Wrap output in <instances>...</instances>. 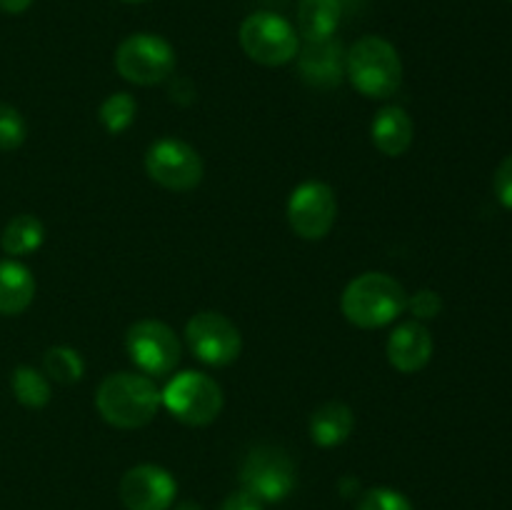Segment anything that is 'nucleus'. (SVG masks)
<instances>
[{"label": "nucleus", "instance_id": "f257e3e1", "mask_svg": "<svg viewBox=\"0 0 512 510\" xmlns=\"http://www.w3.org/2000/svg\"><path fill=\"white\" fill-rule=\"evenodd\" d=\"M163 405L155 380L145 373H110L95 393V408L105 423L120 430L148 425Z\"/></svg>", "mask_w": 512, "mask_h": 510}, {"label": "nucleus", "instance_id": "f03ea898", "mask_svg": "<svg viewBox=\"0 0 512 510\" xmlns=\"http://www.w3.org/2000/svg\"><path fill=\"white\" fill-rule=\"evenodd\" d=\"M345 78L365 98H390L403 85V60L398 48L380 35L355 40L345 55Z\"/></svg>", "mask_w": 512, "mask_h": 510}, {"label": "nucleus", "instance_id": "7ed1b4c3", "mask_svg": "<svg viewBox=\"0 0 512 510\" xmlns=\"http://www.w3.org/2000/svg\"><path fill=\"white\" fill-rule=\"evenodd\" d=\"M340 308L348 323L373 330L390 325L408 310V293L388 273H363L343 290Z\"/></svg>", "mask_w": 512, "mask_h": 510}, {"label": "nucleus", "instance_id": "20e7f679", "mask_svg": "<svg viewBox=\"0 0 512 510\" xmlns=\"http://www.w3.org/2000/svg\"><path fill=\"white\" fill-rule=\"evenodd\" d=\"M238 38L245 55L268 68H280L298 58V30L290 20L278 13H270V10H258V13L248 15L240 25Z\"/></svg>", "mask_w": 512, "mask_h": 510}, {"label": "nucleus", "instance_id": "39448f33", "mask_svg": "<svg viewBox=\"0 0 512 510\" xmlns=\"http://www.w3.org/2000/svg\"><path fill=\"white\" fill-rule=\"evenodd\" d=\"M163 405L185 425L203 428L210 425L223 410V388L210 375L198 370H183L168 380L160 393Z\"/></svg>", "mask_w": 512, "mask_h": 510}, {"label": "nucleus", "instance_id": "423d86ee", "mask_svg": "<svg viewBox=\"0 0 512 510\" xmlns=\"http://www.w3.org/2000/svg\"><path fill=\"white\" fill-rule=\"evenodd\" d=\"M175 48L155 33H133L115 50V70L133 85H158L173 75Z\"/></svg>", "mask_w": 512, "mask_h": 510}, {"label": "nucleus", "instance_id": "0eeeda50", "mask_svg": "<svg viewBox=\"0 0 512 510\" xmlns=\"http://www.w3.org/2000/svg\"><path fill=\"white\" fill-rule=\"evenodd\" d=\"M240 483L260 503H280L298 485L293 458L278 445H255L243 460Z\"/></svg>", "mask_w": 512, "mask_h": 510}, {"label": "nucleus", "instance_id": "6e6552de", "mask_svg": "<svg viewBox=\"0 0 512 510\" xmlns=\"http://www.w3.org/2000/svg\"><path fill=\"white\" fill-rule=\"evenodd\" d=\"M150 180L173 193H188L203 183L205 165L198 150L178 138H160L145 153Z\"/></svg>", "mask_w": 512, "mask_h": 510}, {"label": "nucleus", "instance_id": "1a4fd4ad", "mask_svg": "<svg viewBox=\"0 0 512 510\" xmlns=\"http://www.w3.org/2000/svg\"><path fill=\"white\" fill-rule=\"evenodd\" d=\"M125 348H128L130 360L145 375H155V378L173 373L183 355L175 330L150 318L130 325L128 335H125Z\"/></svg>", "mask_w": 512, "mask_h": 510}, {"label": "nucleus", "instance_id": "9d476101", "mask_svg": "<svg viewBox=\"0 0 512 510\" xmlns=\"http://www.w3.org/2000/svg\"><path fill=\"white\" fill-rule=\"evenodd\" d=\"M185 340H188L195 358L215 365V368L235 363L240 358V350H243L240 330L235 328L233 320L225 318L223 313H215V310L195 313L185 325Z\"/></svg>", "mask_w": 512, "mask_h": 510}, {"label": "nucleus", "instance_id": "9b49d317", "mask_svg": "<svg viewBox=\"0 0 512 510\" xmlns=\"http://www.w3.org/2000/svg\"><path fill=\"white\" fill-rule=\"evenodd\" d=\"M335 218H338V200L328 183L308 180L290 193L288 223L303 240H323L333 230Z\"/></svg>", "mask_w": 512, "mask_h": 510}, {"label": "nucleus", "instance_id": "f8f14e48", "mask_svg": "<svg viewBox=\"0 0 512 510\" xmlns=\"http://www.w3.org/2000/svg\"><path fill=\"white\" fill-rule=\"evenodd\" d=\"M118 490L128 510H170L178 498V480L160 465L143 463L123 475Z\"/></svg>", "mask_w": 512, "mask_h": 510}, {"label": "nucleus", "instance_id": "ddd939ff", "mask_svg": "<svg viewBox=\"0 0 512 510\" xmlns=\"http://www.w3.org/2000/svg\"><path fill=\"white\" fill-rule=\"evenodd\" d=\"M345 45L338 38L313 40L298 50V70L310 88L330 90L345 80Z\"/></svg>", "mask_w": 512, "mask_h": 510}, {"label": "nucleus", "instance_id": "4468645a", "mask_svg": "<svg viewBox=\"0 0 512 510\" xmlns=\"http://www.w3.org/2000/svg\"><path fill=\"white\" fill-rule=\"evenodd\" d=\"M433 335L418 320L400 323L388 338V360L400 373H418L433 358Z\"/></svg>", "mask_w": 512, "mask_h": 510}, {"label": "nucleus", "instance_id": "2eb2a0df", "mask_svg": "<svg viewBox=\"0 0 512 510\" xmlns=\"http://www.w3.org/2000/svg\"><path fill=\"white\" fill-rule=\"evenodd\" d=\"M370 138H373V145L380 153L388 155V158H400L413 145V118L400 105H385L383 110L375 113L373 125H370Z\"/></svg>", "mask_w": 512, "mask_h": 510}, {"label": "nucleus", "instance_id": "dca6fc26", "mask_svg": "<svg viewBox=\"0 0 512 510\" xmlns=\"http://www.w3.org/2000/svg\"><path fill=\"white\" fill-rule=\"evenodd\" d=\"M355 428V413L350 405L340 400L323 403L310 415V438L320 448H335L350 438Z\"/></svg>", "mask_w": 512, "mask_h": 510}, {"label": "nucleus", "instance_id": "f3484780", "mask_svg": "<svg viewBox=\"0 0 512 510\" xmlns=\"http://www.w3.org/2000/svg\"><path fill=\"white\" fill-rule=\"evenodd\" d=\"M35 298V278L18 260H0V315H20Z\"/></svg>", "mask_w": 512, "mask_h": 510}, {"label": "nucleus", "instance_id": "a211bd4d", "mask_svg": "<svg viewBox=\"0 0 512 510\" xmlns=\"http://www.w3.org/2000/svg\"><path fill=\"white\" fill-rule=\"evenodd\" d=\"M340 18H343V0H300L298 35H303L305 43L335 38Z\"/></svg>", "mask_w": 512, "mask_h": 510}, {"label": "nucleus", "instance_id": "6ab92c4d", "mask_svg": "<svg viewBox=\"0 0 512 510\" xmlns=\"http://www.w3.org/2000/svg\"><path fill=\"white\" fill-rule=\"evenodd\" d=\"M45 240V228L35 215H15L13 220H8V225L3 228L0 235V248L10 258H23V255L35 253V250L43 245Z\"/></svg>", "mask_w": 512, "mask_h": 510}, {"label": "nucleus", "instance_id": "aec40b11", "mask_svg": "<svg viewBox=\"0 0 512 510\" xmlns=\"http://www.w3.org/2000/svg\"><path fill=\"white\" fill-rule=\"evenodd\" d=\"M10 388H13L15 400L25 408L40 410L50 403V380L45 378L40 370L30 368V365H18L10 375Z\"/></svg>", "mask_w": 512, "mask_h": 510}, {"label": "nucleus", "instance_id": "412c9836", "mask_svg": "<svg viewBox=\"0 0 512 510\" xmlns=\"http://www.w3.org/2000/svg\"><path fill=\"white\" fill-rule=\"evenodd\" d=\"M43 368H45V375H48L50 380H55V383L73 385L78 383V380H83L85 360L75 348H68V345H55V348L45 350Z\"/></svg>", "mask_w": 512, "mask_h": 510}, {"label": "nucleus", "instance_id": "4be33fe9", "mask_svg": "<svg viewBox=\"0 0 512 510\" xmlns=\"http://www.w3.org/2000/svg\"><path fill=\"white\" fill-rule=\"evenodd\" d=\"M135 113H138L135 98L130 93H123V90H120V93L108 95V98L100 103L98 118L100 125H103L110 135H120L133 125Z\"/></svg>", "mask_w": 512, "mask_h": 510}, {"label": "nucleus", "instance_id": "5701e85b", "mask_svg": "<svg viewBox=\"0 0 512 510\" xmlns=\"http://www.w3.org/2000/svg\"><path fill=\"white\" fill-rule=\"evenodd\" d=\"M28 138V125L18 108L0 103V150H15Z\"/></svg>", "mask_w": 512, "mask_h": 510}, {"label": "nucleus", "instance_id": "b1692460", "mask_svg": "<svg viewBox=\"0 0 512 510\" xmlns=\"http://www.w3.org/2000/svg\"><path fill=\"white\" fill-rule=\"evenodd\" d=\"M355 510H415L413 503L400 490L370 488L365 490Z\"/></svg>", "mask_w": 512, "mask_h": 510}, {"label": "nucleus", "instance_id": "393cba45", "mask_svg": "<svg viewBox=\"0 0 512 510\" xmlns=\"http://www.w3.org/2000/svg\"><path fill=\"white\" fill-rule=\"evenodd\" d=\"M408 310L413 313V318L418 323H425V320H435L440 313H443V298L435 290L423 288L415 295L408 298Z\"/></svg>", "mask_w": 512, "mask_h": 510}, {"label": "nucleus", "instance_id": "a878e982", "mask_svg": "<svg viewBox=\"0 0 512 510\" xmlns=\"http://www.w3.org/2000/svg\"><path fill=\"white\" fill-rule=\"evenodd\" d=\"M493 188L500 203L512 210V155H508V158L498 165V170H495Z\"/></svg>", "mask_w": 512, "mask_h": 510}, {"label": "nucleus", "instance_id": "bb28decb", "mask_svg": "<svg viewBox=\"0 0 512 510\" xmlns=\"http://www.w3.org/2000/svg\"><path fill=\"white\" fill-rule=\"evenodd\" d=\"M220 510H263V503L255 495H250L248 490H238V493H230L223 500Z\"/></svg>", "mask_w": 512, "mask_h": 510}, {"label": "nucleus", "instance_id": "cd10ccee", "mask_svg": "<svg viewBox=\"0 0 512 510\" xmlns=\"http://www.w3.org/2000/svg\"><path fill=\"white\" fill-rule=\"evenodd\" d=\"M35 0H0V10L8 15H20L33 5Z\"/></svg>", "mask_w": 512, "mask_h": 510}, {"label": "nucleus", "instance_id": "c85d7f7f", "mask_svg": "<svg viewBox=\"0 0 512 510\" xmlns=\"http://www.w3.org/2000/svg\"><path fill=\"white\" fill-rule=\"evenodd\" d=\"M175 510H203V508H200L198 503H193V500H185V503H180Z\"/></svg>", "mask_w": 512, "mask_h": 510}, {"label": "nucleus", "instance_id": "c756f323", "mask_svg": "<svg viewBox=\"0 0 512 510\" xmlns=\"http://www.w3.org/2000/svg\"><path fill=\"white\" fill-rule=\"evenodd\" d=\"M120 3H128V5H138V3H145V0H120Z\"/></svg>", "mask_w": 512, "mask_h": 510}, {"label": "nucleus", "instance_id": "7c9ffc66", "mask_svg": "<svg viewBox=\"0 0 512 510\" xmlns=\"http://www.w3.org/2000/svg\"><path fill=\"white\" fill-rule=\"evenodd\" d=\"M510 3H512V0H510Z\"/></svg>", "mask_w": 512, "mask_h": 510}]
</instances>
